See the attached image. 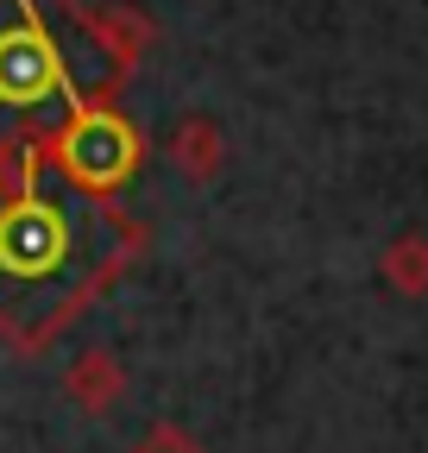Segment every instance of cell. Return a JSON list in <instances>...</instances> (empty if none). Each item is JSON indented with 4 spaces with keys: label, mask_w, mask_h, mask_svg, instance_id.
Masks as SVG:
<instances>
[{
    "label": "cell",
    "mask_w": 428,
    "mask_h": 453,
    "mask_svg": "<svg viewBox=\"0 0 428 453\" xmlns=\"http://www.w3.org/2000/svg\"><path fill=\"white\" fill-rule=\"evenodd\" d=\"M64 7L82 19V32L101 44V57H114V76H126L139 57L151 50V19L139 13V7H76V0H64Z\"/></svg>",
    "instance_id": "cell-4"
},
{
    "label": "cell",
    "mask_w": 428,
    "mask_h": 453,
    "mask_svg": "<svg viewBox=\"0 0 428 453\" xmlns=\"http://www.w3.org/2000/svg\"><path fill=\"white\" fill-rule=\"evenodd\" d=\"M145 234L120 202L44 189V145L0 139V334L38 359L107 283L139 258Z\"/></svg>",
    "instance_id": "cell-1"
},
{
    "label": "cell",
    "mask_w": 428,
    "mask_h": 453,
    "mask_svg": "<svg viewBox=\"0 0 428 453\" xmlns=\"http://www.w3.org/2000/svg\"><path fill=\"white\" fill-rule=\"evenodd\" d=\"M64 390H70V403L82 416H107V410H120V396H126V365L107 347H95L64 372Z\"/></svg>",
    "instance_id": "cell-5"
},
{
    "label": "cell",
    "mask_w": 428,
    "mask_h": 453,
    "mask_svg": "<svg viewBox=\"0 0 428 453\" xmlns=\"http://www.w3.org/2000/svg\"><path fill=\"white\" fill-rule=\"evenodd\" d=\"M50 101H57V113H70L88 95L70 76L64 44L50 38L44 7L38 0H7V13H0V113H19L26 139H38V133H50L44 127Z\"/></svg>",
    "instance_id": "cell-2"
},
{
    "label": "cell",
    "mask_w": 428,
    "mask_h": 453,
    "mask_svg": "<svg viewBox=\"0 0 428 453\" xmlns=\"http://www.w3.org/2000/svg\"><path fill=\"white\" fill-rule=\"evenodd\" d=\"M385 283H391V290L397 296H428V234H403V240H391L385 246Z\"/></svg>",
    "instance_id": "cell-7"
},
{
    "label": "cell",
    "mask_w": 428,
    "mask_h": 453,
    "mask_svg": "<svg viewBox=\"0 0 428 453\" xmlns=\"http://www.w3.org/2000/svg\"><path fill=\"white\" fill-rule=\"evenodd\" d=\"M221 127L208 120V113H183V120L171 127V164L183 170L189 183H208L214 170H221Z\"/></svg>",
    "instance_id": "cell-6"
},
{
    "label": "cell",
    "mask_w": 428,
    "mask_h": 453,
    "mask_svg": "<svg viewBox=\"0 0 428 453\" xmlns=\"http://www.w3.org/2000/svg\"><path fill=\"white\" fill-rule=\"evenodd\" d=\"M38 145H44V170H57L70 189L101 196V202H114L133 183L139 151H145L139 133H133V120L107 95L76 101L50 133H38Z\"/></svg>",
    "instance_id": "cell-3"
},
{
    "label": "cell",
    "mask_w": 428,
    "mask_h": 453,
    "mask_svg": "<svg viewBox=\"0 0 428 453\" xmlns=\"http://www.w3.org/2000/svg\"><path fill=\"white\" fill-rule=\"evenodd\" d=\"M133 453H208L189 428H177V422H157V428H145L139 434V447Z\"/></svg>",
    "instance_id": "cell-8"
}]
</instances>
